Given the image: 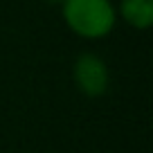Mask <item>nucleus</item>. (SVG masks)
<instances>
[{
	"label": "nucleus",
	"mask_w": 153,
	"mask_h": 153,
	"mask_svg": "<svg viewBox=\"0 0 153 153\" xmlns=\"http://www.w3.org/2000/svg\"><path fill=\"white\" fill-rule=\"evenodd\" d=\"M61 14L68 29L81 38H104L117 23V9L110 0H65Z\"/></svg>",
	"instance_id": "obj_1"
},
{
	"label": "nucleus",
	"mask_w": 153,
	"mask_h": 153,
	"mask_svg": "<svg viewBox=\"0 0 153 153\" xmlns=\"http://www.w3.org/2000/svg\"><path fill=\"white\" fill-rule=\"evenodd\" d=\"M72 79H74L76 90L86 97H104L110 86V72L108 65L99 54L83 52L74 59L72 65Z\"/></svg>",
	"instance_id": "obj_2"
},
{
	"label": "nucleus",
	"mask_w": 153,
	"mask_h": 153,
	"mask_svg": "<svg viewBox=\"0 0 153 153\" xmlns=\"http://www.w3.org/2000/svg\"><path fill=\"white\" fill-rule=\"evenodd\" d=\"M120 16L135 29H149L153 25V0H120Z\"/></svg>",
	"instance_id": "obj_3"
},
{
	"label": "nucleus",
	"mask_w": 153,
	"mask_h": 153,
	"mask_svg": "<svg viewBox=\"0 0 153 153\" xmlns=\"http://www.w3.org/2000/svg\"><path fill=\"white\" fill-rule=\"evenodd\" d=\"M50 5H63V2H65V0H48Z\"/></svg>",
	"instance_id": "obj_4"
}]
</instances>
